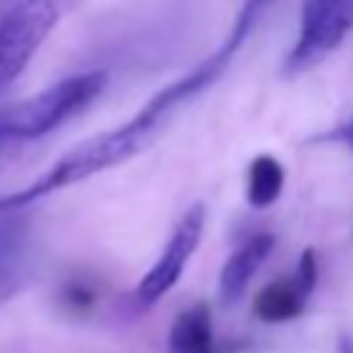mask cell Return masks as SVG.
I'll return each mask as SVG.
<instances>
[{
    "mask_svg": "<svg viewBox=\"0 0 353 353\" xmlns=\"http://www.w3.org/2000/svg\"><path fill=\"white\" fill-rule=\"evenodd\" d=\"M63 298H66V303H69L72 309H77V312H80V309H88V306L94 303V292H91L88 287H83V284H69Z\"/></svg>",
    "mask_w": 353,
    "mask_h": 353,
    "instance_id": "cell-11",
    "label": "cell"
},
{
    "mask_svg": "<svg viewBox=\"0 0 353 353\" xmlns=\"http://www.w3.org/2000/svg\"><path fill=\"white\" fill-rule=\"evenodd\" d=\"M284 190V165L273 154H256L245 171V199L251 207H270Z\"/></svg>",
    "mask_w": 353,
    "mask_h": 353,
    "instance_id": "cell-10",
    "label": "cell"
},
{
    "mask_svg": "<svg viewBox=\"0 0 353 353\" xmlns=\"http://www.w3.org/2000/svg\"><path fill=\"white\" fill-rule=\"evenodd\" d=\"M276 245V237L270 232H256L251 237H245L223 262L221 273H218V295L226 306L237 303L248 287V281L254 279V273L259 270V265L270 256Z\"/></svg>",
    "mask_w": 353,
    "mask_h": 353,
    "instance_id": "cell-7",
    "label": "cell"
},
{
    "mask_svg": "<svg viewBox=\"0 0 353 353\" xmlns=\"http://www.w3.org/2000/svg\"><path fill=\"white\" fill-rule=\"evenodd\" d=\"M331 138H334V141H342V143L353 152V116H350V121H347V124H342L339 130H334V132H331Z\"/></svg>",
    "mask_w": 353,
    "mask_h": 353,
    "instance_id": "cell-12",
    "label": "cell"
},
{
    "mask_svg": "<svg viewBox=\"0 0 353 353\" xmlns=\"http://www.w3.org/2000/svg\"><path fill=\"white\" fill-rule=\"evenodd\" d=\"M168 353H215L212 314L207 303H193L168 328Z\"/></svg>",
    "mask_w": 353,
    "mask_h": 353,
    "instance_id": "cell-9",
    "label": "cell"
},
{
    "mask_svg": "<svg viewBox=\"0 0 353 353\" xmlns=\"http://www.w3.org/2000/svg\"><path fill=\"white\" fill-rule=\"evenodd\" d=\"M28 221L22 212H0V303L11 298L28 273Z\"/></svg>",
    "mask_w": 353,
    "mask_h": 353,
    "instance_id": "cell-8",
    "label": "cell"
},
{
    "mask_svg": "<svg viewBox=\"0 0 353 353\" xmlns=\"http://www.w3.org/2000/svg\"><path fill=\"white\" fill-rule=\"evenodd\" d=\"M204 221H207V210L204 204H190L182 218L176 221V226L171 229V237L165 240L163 245V254L157 256V262L143 273V279L138 281L135 287V303L141 309L157 303L185 273L193 251L199 248L201 243V234H204Z\"/></svg>",
    "mask_w": 353,
    "mask_h": 353,
    "instance_id": "cell-5",
    "label": "cell"
},
{
    "mask_svg": "<svg viewBox=\"0 0 353 353\" xmlns=\"http://www.w3.org/2000/svg\"><path fill=\"white\" fill-rule=\"evenodd\" d=\"M108 85L105 69H88L69 74L39 94L0 108V154L22 143L39 141L83 113Z\"/></svg>",
    "mask_w": 353,
    "mask_h": 353,
    "instance_id": "cell-2",
    "label": "cell"
},
{
    "mask_svg": "<svg viewBox=\"0 0 353 353\" xmlns=\"http://www.w3.org/2000/svg\"><path fill=\"white\" fill-rule=\"evenodd\" d=\"M314 284H317V254H314V248H303L301 259L295 265V273L273 279L270 284H265L256 292L251 309L265 323L295 320L298 314H303L309 295L314 292Z\"/></svg>",
    "mask_w": 353,
    "mask_h": 353,
    "instance_id": "cell-6",
    "label": "cell"
},
{
    "mask_svg": "<svg viewBox=\"0 0 353 353\" xmlns=\"http://www.w3.org/2000/svg\"><path fill=\"white\" fill-rule=\"evenodd\" d=\"M339 350H342V353H353V342H350V339H342V342H339Z\"/></svg>",
    "mask_w": 353,
    "mask_h": 353,
    "instance_id": "cell-13",
    "label": "cell"
},
{
    "mask_svg": "<svg viewBox=\"0 0 353 353\" xmlns=\"http://www.w3.org/2000/svg\"><path fill=\"white\" fill-rule=\"evenodd\" d=\"M243 44H245L243 39L229 33L215 52H210L204 61H199L179 80L163 85L154 97H149L146 105L132 119H127L124 124H119L113 130H105V132L77 143V146H72L63 157H58L33 182H28L25 188H19L14 193L0 196V212H22L25 207H30L39 199H47V196H52L63 188L85 182V179L108 171V168H116V165L132 160L135 154H141L188 99L207 91L226 72V66L232 63V58L237 55V50Z\"/></svg>",
    "mask_w": 353,
    "mask_h": 353,
    "instance_id": "cell-1",
    "label": "cell"
},
{
    "mask_svg": "<svg viewBox=\"0 0 353 353\" xmlns=\"http://www.w3.org/2000/svg\"><path fill=\"white\" fill-rule=\"evenodd\" d=\"M80 0H14L0 17V91L11 85Z\"/></svg>",
    "mask_w": 353,
    "mask_h": 353,
    "instance_id": "cell-3",
    "label": "cell"
},
{
    "mask_svg": "<svg viewBox=\"0 0 353 353\" xmlns=\"http://www.w3.org/2000/svg\"><path fill=\"white\" fill-rule=\"evenodd\" d=\"M353 30V0H306L298 36L284 58V74H301L331 55Z\"/></svg>",
    "mask_w": 353,
    "mask_h": 353,
    "instance_id": "cell-4",
    "label": "cell"
}]
</instances>
